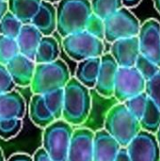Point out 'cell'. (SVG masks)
I'll list each match as a JSON object with an SVG mask.
<instances>
[{"label": "cell", "instance_id": "obj_23", "mask_svg": "<svg viewBox=\"0 0 160 161\" xmlns=\"http://www.w3.org/2000/svg\"><path fill=\"white\" fill-rule=\"evenodd\" d=\"M141 130L156 134L160 126V109L148 97L146 108L140 120Z\"/></svg>", "mask_w": 160, "mask_h": 161}, {"label": "cell", "instance_id": "obj_33", "mask_svg": "<svg viewBox=\"0 0 160 161\" xmlns=\"http://www.w3.org/2000/svg\"><path fill=\"white\" fill-rule=\"evenodd\" d=\"M32 159H33V161H53L52 158L49 157V155L45 152V150L43 148L38 149L35 152Z\"/></svg>", "mask_w": 160, "mask_h": 161}, {"label": "cell", "instance_id": "obj_38", "mask_svg": "<svg viewBox=\"0 0 160 161\" xmlns=\"http://www.w3.org/2000/svg\"><path fill=\"white\" fill-rule=\"evenodd\" d=\"M153 1H154L155 8H157V10L160 13V0H153Z\"/></svg>", "mask_w": 160, "mask_h": 161}, {"label": "cell", "instance_id": "obj_41", "mask_svg": "<svg viewBox=\"0 0 160 161\" xmlns=\"http://www.w3.org/2000/svg\"><path fill=\"white\" fill-rule=\"evenodd\" d=\"M44 1H47V2H50V3H53V2H58L59 0H44Z\"/></svg>", "mask_w": 160, "mask_h": 161}, {"label": "cell", "instance_id": "obj_42", "mask_svg": "<svg viewBox=\"0 0 160 161\" xmlns=\"http://www.w3.org/2000/svg\"><path fill=\"white\" fill-rule=\"evenodd\" d=\"M4 1H8V0H4Z\"/></svg>", "mask_w": 160, "mask_h": 161}, {"label": "cell", "instance_id": "obj_6", "mask_svg": "<svg viewBox=\"0 0 160 161\" xmlns=\"http://www.w3.org/2000/svg\"><path fill=\"white\" fill-rule=\"evenodd\" d=\"M74 129L64 120H57L42 133V148L53 161H66Z\"/></svg>", "mask_w": 160, "mask_h": 161}, {"label": "cell", "instance_id": "obj_9", "mask_svg": "<svg viewBox=\"0 0 160 161\" xmlns=\"http://www.w3.org/2000/svg\"><path fill=\"white\" fill-rule=\"evenodd\" d=\"M146 80L133 67H119L114 83L113 96L120 103L145 92Z\"/></svg>", "mask_w": 160, "mask_h": 161}, {"label": "cell", "instance_id": "obj_1", "mask_svg": "<svg viewBox=\"0 0 160 161\" xmlns=\"http://www.w3.org/2000/svg\"><path fill=\"white\" fill-rule=\"evenodd\" d=\"M91 96L87 87L75 77L70 78L63 88L62 120L71 125L84 124L91 112Z\"/></svg>", "mask_w": 160, "mask_h": 161}, {"label": "cell", "instance_id": "obj_30", "mask_svg": "<svg viewBox=\"0 0 160 161\" xmlns=\"http://www.w3.org/2000/svg\"><path fill=\"white\" fill-rule=\"evenodd\" d=\"M88 33L91 34L92 36L104 40L105 39V25L104 20L95 15L94 13H91L86 23L85 29Z\"/></svg>", "mask_w": 160, "mask_h": 161}, {"label": "cell", "instance_id": "obj_36", "mask_svg": "<svg viewBox=\"0 0 160 161\" xmlns=\"http://www.w3.org/2000/svg\"><path fill=\"white\" fill-rule=\"evenodd\" d=\"M141 2V0H122L123 6L124 8H135L137 7L140 3Z\"/></svg>", "mask_w": 160, "mask_h": 161}, {"label": "cell", "instance_id": "obj_7", "mask_svg": "<svg viewBox=\"0 0 160 161\" xmlns=\"http://www.w3.org/2000/svg\"><path fill=\"white\" fill-rule=\"evenodd\" d=\"M62 45L66 54L75 61L101 57L105 48L103 40L92 36L86 30L64 37Z\"/></svg>", "mask_w": 160, "mask_h": 161}, {"label": "cell", "instance_id": "obj_26", "mask_svg": "<svg viewBox=\"0 0 160 161\" xmlns=\"http://www.w3.org/2000/svg\"><path fill=\"white\" fill-rule=\"evenodd\" d=\"M19 53V48L15 39L0 35V63L6 65Z\"/></svg>", "mask_w": 160, "mask_h": 161}, {"label": "cell", "instance_id": "obj_12", "mask_svg": "<svg viewBox=\"0 0 160 161\" xmlns=\"http://www.w3.org/2000/svg\"><path fill=\"white\" fill-rule=\"evenodd\" d=\"M94 132L88 128L74 130L66 161H92Z\"/></svg>", "mask_w": 160, "mask_h": 161}, {"label": "cell", "instance_id": "obj_20", "mask_svg": "<svg viewBox=\"0 0 160 161\" xmlns=\"http://www.w3.org/2000/svg\"><path fill=\"white\" fill-rule=\"evenodd\" d=\"M101 63V58H90L79 61L76 72L75 78L82 85L88 89L94 88L99 73Z\"/></svg>", "mask_w": 160, "mask_h": 161}, {"label": "cell", "instance_id": "obj_24", "mask_svg": "<svg viewBox=\"0 0 160 161\" xmlns=\"http://www.w3.org/2000/svg\"><path fill=\"white\" fill-rule=\"evenodd\" d=\"M92 13L105 20L123 7L122 0H91Z\"/></svg>", "mask_w": 160, "mask_h": 161}, {"label": "cell", "instance_id": "obj_13", "mask_svg": "<svg viewBox=\"0 0 160 161\" xmlns=\"http://www.w3.org/2000/svg\"><path fill=\"white\" fill-rule=\"evenodd\" d=\"M100 58L101 63L94 88L101 96L110 98L113 96L114 83L119 66L109 53L103 54Z\"/></svg>", "mask_w": 160, "mask_h": 161}, {"label": "cell", "instance_id": "obj_40", "mask_svg": "<svg viewBox=\"0 0 160 161\" xmlns=\"http://www.w3.org/2000/svg\"><path fill=\"white\" fill-rule=\"evenodd\" d=\"M0 161H5V158H4V155H3L1 148H0Z\"/></svg>", "mask_w": 160, "mask_h": 161}, {"label": "cell", "instance_id": "obj_37", "mask_svg": "<svg viewBox=\"0 0 160 161\" xmlns=\"http://www.w3.org/2000/svg\"><path fill=\"white\" fill-rule=\"evenodd\" d=\"M8 11V1L0 0V20L4 16V14Z\"/></svg>", "mask_w": 160, "mask_h": 161}, {"label": "cell", "instance_id": "obj_34", "mask_svg": "<svg viewBox=\"0 0 160 161\" xmlns=\"http://www.w3.org/2000/svg\"><path fill=\"white\" fill-rule=\"evenodd\" d=\"M114 161H131L125 147H121Z\"/></svg>", "mask_w": 160, "mask_h": 161}, {"label": "cell", "instance_id": "obj_15", "mask_svg": "<svg viewBox=\"0 0 160 161\" xmlns=\"http://www.w3.org/2000/svg\"><path fill=\"white\" fill-rule=\"evenodd\" d=\"M5 66L15 85L27 87L31 84L36 66L34 60L18 54Z\"/></svg>", "mask_w": 160, "mask_h": 161}, {"label": "cell", "instance_id": "obj_32", "mask_svg": "<svg viewBox=\"0 0 160 161\" xmlns=\"http://www.w3.org/2000/svg\"><path fill=\"white\" fill-rule=\"evenodd\" d=\"M14 87L15 84L13 83L6 66L0 63V94L12 91Z\"/></svg>", "mask_w": 160, "mask_h": 161}, {"label": "cell", "instance_id": "obj_31", "mask_svg": "<svg viewBox=\"0 0 160 161\" xmlns=\"http://www.w3.org/2000/svg\"><path fill=\"white\" fill-rule=\"evenodd\" d=\"M145 93L160 109V69L151 79L146 81Z\"/></svg>", "mask_w": 160, "mask_h": 161}, {"label": "cell", "instance_id": "obj_5", "mask_svg": "<svg viewBox=\"0 0 160 161\" xmlns=\"http://www.w3.org/2000/svg\"><path fill=\"white\" fill-rule=\"evenodd\" d=\"M63 89L44 94H34L29 104L31 121L39 127L45 128L62 118Z\"/></svg>", "mask_w": 160, "mask_h": 161}, {"label": "cell", "instance_id": "obj_35", "mask_svg": "<svg viewBox=\"0 0 160 161\" xmlns=\"http://www.w3.org/2000/svg\"><path fill=\"white\" fill-rule=\"evenodd\" d=\"M8 161H33L32 158L26 154H14L12 155Z\"/></svg>", "mask_w": 160, "mask_h": 161}, {"label": "cell", "instance_id": "obj_25", "mask_svg": "<svg viewBox=\"0 0 160 161\" xmlns=\"http://www.w3.org/2000/svg\"><path fill=\"white\" fill-rule=\"evenodd\" d=\"M23 24L8 10L0 20V35L16 39Z\"/></svg>", "mask_w": 160, "mask_h": 161}, {"label": "cell", "instance_id": "obj_21", "mask_svg": "<svg viewBox=\"0 0 160 161\" xmlns=\"http://www.w3.org/2000/svg\"><path fill=\"white\" fill-rule=\"evenodd\" d=\"M41 0H8V10L23 25L30 24L36 15Z\"/></svg>", "mask_w": 160, "mask_h": 161}, {"label": "cell", "instance_id": "obj_2", "mask_svg": "<svg viewBox=\"0 0 160 161\" xmlns=\"http://www.w3.org/2000/svg\"><path fill=\"white\" fill-rule=\"evenodd\" d=\"M57 11V30L64 38L85 29L92 13L90 0H59Z\"/></svg>", "mask_w": 160, "mask_h": 161}, {"label": "cell", "instance_id": "obj_29", "mask_svg": "<svg viewBox=\"0 0 160 161\" xmlns=\"http://www.w3.org/2000/svg\"><path fill=\"white\" fill-rule=\"evenodd\" d=\"M135 67L146 81L151 79L160 69V67H158L157 64H155L141 54L136 60Z\"/></svg>", "mask_w": 160, "mask_h": 161}, {"label": "cell", "instance_id": "obj_8", "mask_svg": "<svg viewBox=\"0 0 160 161\" xmlns=\"http://www.w3.org/2000/svg\"><path fill=\"white\" fill-rule=\"evenodd\" d=\"M104 25L105 40L108 42L138 36L141 25L139 19L124 7L106 18Z\"/></svg>", "mask_w": 160, "mask_h": 161}, {"label": "cell", "instance_id": "obj_3", "mask_svg": "<svg viewBox=\"0 0 160 161\" xmlns=\"http://www.w3.org/2000/svg\"><path fill=\"white\" fill-rule=\"evenodd\" d=\"M121 147H126L141 130L140 121L126 108L124 103L113 106L107 113L105 128Z\"/></svg>", "mask_w": 160, "mask_h": 161}, {"label": "cell", "instance_id": "obj_19", "mask_svg": "<svg viewBox=\"0 0 160 161\" xmlns=\"http://www.w3.org/2000/svg\"><path fill=\"white\" fill-rule=\"evenodd\" d=\"M42 36H50L57 30V11L52 3L41 0L40 8L30 22Z\"/></svg>", "mask_w": 160, "mask_h": 161}, {"label": "cell", "instance_id": "obj_27", "mask_svg": "<svg viewBox=\"0 0 160 161\" xmlns=\"http://www.w3.org/2000/svg\"><path fill=\"white\" fill-rule=\"evenodd\" d=\"M147 101H148V96L144 92L137 96H134L126 100L124 104L126 107V108L140 121L146 108Z\"/></svg>", "mask_w": 160, "mask_h": 161}, {"label": "cell", "instance_id": "obj_18", "mask_svg": "<svg viewBox=\"0 0 160 161\" xmlns=\"http://www.w3.org/2000/svg\"><path fill=\"white\" fill-rule=\"evenodd\" d=\"M41 38L42 34L33 25H23L17 38L15 39L19 48V53L34 60Z\"/></svg>", "mask_w": 160, "mask_h": 161}, {"label": "cell", "instance_id": "obj_16", "mask_svg": "<svg viewBox=\"0 0 160 161\" xmlns=\"http://www.w3.org/2000/svg\"><path fill=\"white\" fill-rule=\"evenodd\" d=\"M120 148L121 145L105 129L98 130L93 137L92 161H114Z\"/></svg>", "mask_w": 160, "mask_h": 161}, {"label": "cell", "instance_id": "obj_28", "mask_svg": "<svg viewBox=\"0 0 160 161\" xmlns=\"http://www.w3.org/2000/svg\"><path fill=\"white\" fill-rule=\"evenodd\" d=\"M22 119H8L0 121V138L8 141L19 134L22 129Z\"/></svg>", "mask_w": 160, "mask_h": 161}, {"label": "cell", "instance_id": "obj_4", "mask_svg": "<svg viewBox=\"0 0 160 161\" xmlns=\"http://www.w3.org/2000/svg\"><path fill=\"white\" fill-rule=\"evenodd\" d=\"M70 78L67 64L58 58L50 63L36 64L30 86L34 94H44L63 89Z\"/></svg>", "mask_w": 160, "mask_h": 161}, {"label": "cell", "instance_id": "obj_11", "mask_svg": "<svg viewBox=\"0 0 160 161\" xmlns=\"http://www.w3.org/2000/svg\"><path fill=\"white\" fill-rule=\"evenodd\" d=\"M125 148L131 161H160V148L153 133L141 130Z\"/></svg>", "mask_w": 160, "mask_h": 161}, {"label": "cell", "instance_id": "obj_10", "mask_svg": "<svg viewBox=\"0 0 160 161\" xmlns=\"http://www.w3.org/2000/svg\"><path fill=\"white\" fill-rule=\"evenodd\" d=\"M140 54L160 67V23L149 19L141 25L138 34Z\"/></svg>", "mask_w": 160, "mask_h": 161}, {"label": "cell", "instance_id": "obj_17", "mask_svg": "<svg viewBox=\"0 0 160 161\" xmlns=\"http://www.w3.org/2000/svg\"><path fill=\"white\" fill-rule=\"evenodd\" d=\"M25 113V103L23 96L16 91L0 94V121L22 119Z\"/></svg>", "mask_w": 160, "mask_h": 161}, {"label": "cell", "instance_id": "obj_39", "mask_svg": "<svg viewBox=\"0 0 160 161\" xmlns=\"http://www.w3.org/2000/svg\"><path fill=\"white\" fill-rule=\"evenodd\" d=\"M155 135H156V138H157V143H158V146H159L160 148V126Z\"/></svg>", "mask_w": 160, "mask_h": 161}, {"label": "cell", "instance_id": "obj_22", "mask_svg": "<svg viewBox=\"0 0 160 161\" xmlns=\"http://www.w3.org/2000/svg\"><path fill=\"white\" fill-rule=\"evenodd\" d=\"M59 55V48L57 40L51 36H42L36 55L34 61L37 64L50 63L58 59Z\"/></svg>", "mask_w": 160, "mask_h": 161}, {"label": "cell", "instance_id": "obj_14", "mask_svg": "<svg viewBox=\"0 0 160 161\" xmlns=\"http://www.w3.org/2000/svg\"><path fill=\"white\" fill-rule=\"evenodd\" d=\"M119 67H133L140 56L138 36L111 42L109 53Z\"/></svg>", "mask_w": 160, "mask_h": 161}]
</instances>
